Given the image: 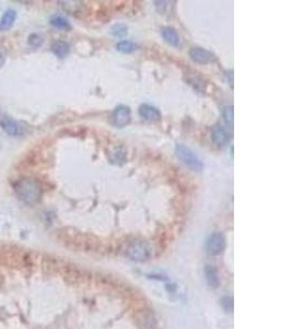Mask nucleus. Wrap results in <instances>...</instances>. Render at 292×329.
Listing matches in <instances>:
<instances>
[{"label": "nucleus", "mask_w": 292, "mask_h": 329, "mask_svg": "<svg viewBox=\"0 0 292 329\" xmlns=\"http://www.w3.org/2000/svg\"><path fill=\"white\" fill-rule=\"evenodd\" d=\"M16 19V12L15 10H8L3 14L1 20H0V31L5 32L12 28Z\"/></svg>", "instance_id": "obj_10"}, {"label": "nucleus", "mask_w": 292, "mask_h": 329, "mask_svg": "<svg viewBox=\"0 0 292 329\" xmlns=\"http://www.w3.org/2000/svg\"><path fill=\"white\" fill-rule=\"evenodd\" d=\"M229 140V135L222 126H217L213 132V141L217 146H223Z\"/></svg>", "instance_id": "obj_12"}, {"label": "nucleus", "mask_w": 292, "mask_h": 329, "mask_svg": "<svg viewBox=\"0 0 292 329\" xmlns=\"http://www.w3.org/2000/svg\"><path fill=\"white\" fill-rule=\"evenodd\" d=\"M189 56L198 64H209L215 60L214 53L202 48H192L189 50Z\"/></svg>", "instance_id": "obj_6"}, {"label": "nucleus", "mask_w": 292, "mask_h": 329, "mask_svg": "<svg viewBox=\"0 0 292 329\" xmlns=\"http://www.w3.org/2000/svg\"><path fill=\"white\" fill-rule=\"evenodd\" d=\"M206 278L207 281L210 286H217L218 285V276L215 272V269L214 267H207L206 269Z\"/></svg>", "instance_id": "obj_15"}, {"label": "nucleus", "mask_w": 292, "mask_h": 329, "mask_svg": "<svg viewBox=\"0 0 292 329\" xmlns=\"http://www.w3.org/2000/svg\"><path fill=\"white\" fill-rule=\"evenodd\" d=\"M162 36H163V39L166 40L167 43L174 46V48H179V46H181V37L179 34H177L175 29L170 28V27L163 28Z\"/></svg>", "instance_id": "obj_9"}, {"label": "nucleus", "mask_w": 292, "mask_h": 329, "mask_svg": "<svg viewBox=\"0 0 292 329\" xmlns=\"http://www.w3.org/2000/svg\"><path fill=\"white\" fill-rule=\"evenodd\" d=\"M0 126L8 135L20 136L25 133V126L6 115H0Z\"/></svg>", "instance_id": "obj_3"}, {"label": "nucleus", "mask_w": 292, "mask_h": 329, "mask_svg": "<svg viewBox=\"0 0 292 329\" xmlns=\"http://www.w3.org/2000/svg\"><path fill=\"white\" fill-rule=\"evenodd\" d=\"M128 254L134 260H145L148 257V249L143 244L136 243L128 248Z\"/></svg>", "instance_id": "obj_8"}, {"label": "nucleus", "mask_w": 292, "mask_h": 329, "mask_svg": "<svg viewBox=\"0 0 292 329\" xmlns=\"http://www.w3.org/2000/svg\"><path fill=\"white\" fill-rule=\"evenodd\" d=\"M52 52L59 58L66 57L69 54V44L65 41H56L52 44Z\"/></svg>", "instance_id": "obj_11"}, {"label": "nucleus", "mask_w": 292, "mask_h": 329, "mask_svg": "<svg viewBox=\"0 0 292 329\" xmlns=\"http://www.w3.org/2000/svg\"><path fill=\"white\" fill-rule=\"evenodd\" d=\"M44 39L41 34H37V33H33L29 36V44L32 46V48H40V46L43 44Z\"/></svg>", "instance_id": "obj_16"}, {"label": "nucleus", "mask_w": 292, "mask_h": 329, "mask_svg": "<svg viewBox=\"0 0 292 329\" xmlns=\"http://www.w3.org/2000/svg\"><path fill=\"white\" fill-rule=\"evenodd\" d=\"M175 154L176 157L179 158L186 167L189 168L190 170L201 171L202 168H204V164H202L200 157H198V156L187 146H185L183 144H177L175 147Z\"/></svg>", "instance_id": "obj_2"}, {"label": "nucleus", "mask_w": 292, "mask_h": 329, "mask_svg": "<svg viewBox=\"0 0 292 329\" xmlns=\"http://www.w3.org/2000/svg\"><path fill=\"white\" fill-rule=\"evenodd\" d=\"M224 246H226L224 236L220 233H215L211 235L207 242V251L211 256H217L223 251Z\"/></svg>", "instance_id": "obj_5"}, {"label": "nucleus", "mask_w": 292, "mask_h": 329, "mask_svg": "<svg viewBox=\"0 0 292 329\" xmlns=\"http://www.w3.org/2000/svg\"><path fill=\"white\" fill-rule=\"evenodd\" d=\"M136 44L133 43L132 41H122L120 43L116 44V49L118 52L121 53H125V54H128V53H133L135 49H136Z\"/></svg>", "instance_id": "obj_14"}, {"label": "nucleus", "mask_w": 292, "mask_h": 329, "mask_svg": "<svg viewBox=\"0 0 292 329\" xmlns=\"http://www.w3.org/2000/svg\"><path fill=\"white\" fill-rule=\"evenodd\" d=\"M50 24H52L54 28L62 31H69L71 29V25L68 22V20L63 18L61 16H54L53 18L50 19Z\"/></svg>", "instance_id": "obj_13"}, {"label": "nucleus", "mask_w": 292, "mask_h": 329, "mask_svg": "<svg viewBox=\"0 0 292 329\" xmlns=\"http://www.w3.org/2000/svg\"><path fill=\"white\" fill-rule=\"evenodd\" d=\"M139 115L143 120L149 122H158L161 120V113L155 107H152L150 104H142L139 108Z\"/></svg>", "instance_id": "obj_7"}, {"label": "nucleus", "mask_w": 292, "mask_h": 329, "mask_svg": "<svg viewBox=\"0 0 292 329\" xmlns=\"http://www.w3.org/2000/svg\"><path fill=\"white\" fill-rule=\"evenodd\" d=\"M223 117L229 125H233V107L231 105H226L223 107Z\"/></svg>", "instance_id": "obj_17"}, {"label": "nucleus", "mask_w": 292, "mask_h": 329, "mask_svg": "<svg viewBox=\"0 0 292 329\" xmlns=\"http://www.w3.org/2000/svg\"><path fill=\"white\" fill-rule=\"evenodd\" d=\"M3 63H5V55L0 50V67L3 65Z\"/></svg>", "instance_id": "obj_19"}, {"label": "nucleus", "mask_w": 292, "mask_h": 329, "mask_svg": "<svg viewBox=\"0 0 292 329\" xmlns=\"http://www.w3.org/2000/svg\"><path fill=\"white\" fill-rule=\"evenodd\" d=\"M132 119V111H130L129 107L126 105H120L115 110H114L112 115V121L114 125L117 128H124L130 122Z\"/></svg>", "instance_id": "obj_4"}, {"label": "nucleus", "mask_w": 292, "mask_h": 329, "mask_svg": "<svg viewBox=\"0 0 292 329\" xmlns=\"http://www.w3.org/2000/svg\"><path fill=\"white\" fill-rule=\"evenodd\" d=\"M112 34L115 36H125L127 34V27L125 24H116L112 28Z\"/></svg>", "instance_id": "obj_18"}, {"label": "nucleus", "mask_w": 292, "mask_h": 329, "mask_svg": "<svg viewBox=\"0 0 292 329\" xmlns=\"http://www.w3.org/2000/svg\"><path fill=\"white\" fill-rule=\"evenodd\" d=\"M15 195L24 204L34 205L41 200L42 187L34 179H21L15 185Z\"/></svg>", "instance_id": "obj_1"}]
</instances>
